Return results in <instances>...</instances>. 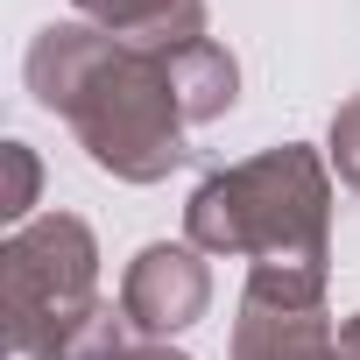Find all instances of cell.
I'll return each instance as SVG.
<instances>
[{
	"label": "cell",
	"instance_id": "8992f818",
	"mask_svg": "<svg viewBox=\"0 0 360 360\" xmlns=\"http://www.w3.org/2000/svg\"><path fill=\"white\" fill-rule=\"evenodd\" d=\"M78 22H92L99 36L148 50V57H176V50H198L205 36V0H71Z\"/></svg>",
	"mask_w": 360,
	"mask_h": 360
},
{
	"label": "cell",
	"instance_id": "ba28073f",
	"mask_svg": "<svg viewBox=\"0 0 360 360\" xmlns=\"http://www.w3.org/2000/svg\"><path fill=\"white\" fill-rule=\"evenodd\" d=\"M8 162H15V198H8V219H22V212L36 205V155H29L22 141H8Z\"/></svg>",
	"mask_w": 360,
	"mask_h": 360
},
{
	"label": "cell",
	"instance_id": "6da1fadb",
	"mask_svg": "<svg viewBox=\"0 0 360 360\" xmlns=\"http://www.w3.org/2000/svg\"><path fill=\"white\" fill-rule=\"evenodd\" d=\"M29 92L43 113H57L78 148L120 176V184H162L184 162V99H176L169 57L127 50L99 36L92 22H50L29 43Z\"/></svg>",
	"mask_w": 360,
	"mask_h": 360
},
{
	"label": "cell",
	"instance_id": "5b68a950",
	"mask_svg": "<svg viewBox=\"0 0 360 360\" xmlns=\"http://www.w3.org/2000/svg\"><path fill=\"white\" fill-rule=\"evenodd\" d=\"M233 360H346L325 304H269L240 297L233 318Z\"/></svg>",
	"mask_w": 360,
	"mask_h": 360
},
{
	"label": "cell",
	"instance_id": "52a82bcc",
	"mask_svg": "<svg viewBox=\"0 0 360 360\" xmlns=\"http://www.w3.org/2000/svg\"><path fill=\"white\" fill-rule=\"evenodd\" d=\"M332 162H339V176L360 191V99H346L339 113H332Z\"/></svg>",
	"mask_w": 360,
	"mask_h": 360
},
{
	"label": "cell",
	"instance_id": "30bf717a",
	"mask_svg": "<svg viewBox=\"0 0 360 360\" xmlns=\"http://www.w3.org/2000/svg\"><path fill=\"white\" fill-rule=\"evenodd\" d=\"M127 360H184V353H169L162 339H148V346H127Z\"/></svg>",
	"mask_w": 360,
	"mask_h": 360
},
{
	"label": "cell",
	"instance_id": "3957f363",
	"mask_svg": "<svg viewBox=\"0 0 360 360\" xmlns=\"http://www.w3.org/2000/svg\"><path fill=\"white\" fill-rule=\"evenodd\" d=\"M99 311V240L78 212L22 219L0 248V318L8 360H64L78 325Z\"/></svg>",
	"mask_w": 360,
	"mask_h": 360
},
{
	"label": "cell",
	"instance_id": "9c48e42d",
	"mask_svg": "<svg viewBox=\"0 0 360 360\" xmlns=\"http://www.w3.org/2000/svg\"><path fill=\"white\" fill-rule=\"evenodd\" d=\"M339 353H346V360H360V311L339 325Z\"/></svg>",
	"mask_w": 360,
	"mask_h": 360
},
{
	"label": "cell",
	"instance_id": "7a4b0ae2",
	"mask_svg": "<svg viewBox=\"0 0 360 360\" xmlns=\"http://www.w3.org/2000/svg\"><path fill=\"white\" fill-rule=\"evenodd\" d=\"M184 233L198 255H240L248 297L269 304H325L332 262V176L318 148L283 141L233 169H212L184 205Z\"/></svg>",
	"mask_w": 360,
	"mask_h": 360
},
{
	"label": "cell",
	"instance_id": "277c9868",
	"mask_svg": "<svg viewBox=\"0 0 360 360\" xmlns=\"http://www.w3.org/2000/svg\"><path fill=\"white\" fill-rule=\"evenodd\" d=\"M205 304H212V269L198 262L191 240H184V248H176V240H155V248H141V255L127 262V276H120V311H127V325L148 332V339H169V332L198 325Z\"/></svg>",
	"mask_w": 360,
	"mask_h": 360
}]
</instances>
